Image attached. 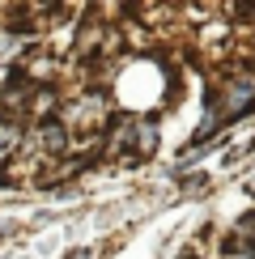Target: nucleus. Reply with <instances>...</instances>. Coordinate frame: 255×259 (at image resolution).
I'll list each match as a JSON object with an SVG mask.
<instances>
[{"label":"nucleus","instance_id":"nucleus-2","mask_svg":"<svg viewBox=\"0 0 255 259\" xmlns=\"http://www.w3.org/2000/svg\"><path fill=\"white\" fill-rule=\"evenodd\" d=\"M64 259H90V246H81V251H68Z\"/></svg>","mask_w":255,"mask_h":259},{"label":"nucleus","instance_id":"nucleus-3","mask_svg":"<svg viewBox=\"0 0 255 259\" xmlns=\"http://www.w3.org/2000/svg\"><path fill=\"white\" fill-rule=\"evenodd\" d=\"M5 179H9V170H5V166H0V183H5Z\"/></svg>","mask_w":255,"mask_h":259},{"label":"nucleus","instance_id":"nucleus-1","mask_svg":"<svg viewBox=\"0 0 255 259\" xmlns=\"http://www.w3.org/2000/svg\"><path fill=\"white\" fill-rule=\"evenodd\" d=\"M38 140H42V153H60V149L68 145V123L56 119V115H47V119L38 123Z\"/></svg>","mask_w":255,"mask_h":259}]
</instances>
